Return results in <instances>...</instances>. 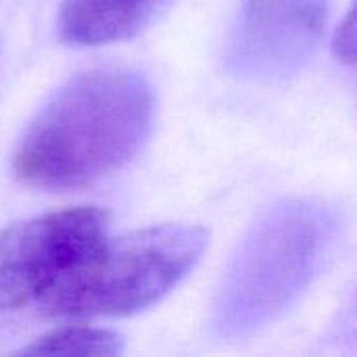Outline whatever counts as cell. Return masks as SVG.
Listing matches in <instances>:
<instances>
[{
  "label": "cell",
  "mask_w": 357,
  "mask_h": 357,
  "mask_svg": "<svg viewBox=\"0 0 357 357\" xmlns=\"http://www.w3.org/2000/svg\"><path fill=\"white\" fill-rule=\"evenodd\" d=\"M151 84L132 69L102 67L63 84L23 132L15 176L33 188L90 186L136 157L153 126Z\"/></svg>",
  "instance_id": "1"
},
{
  "label": "cell",
  "mask_w": 357,
  "mask_h": 357,
  "mask_svg": "<svg viewBox=\"0 0 357 357\" xmlns=\"http://www.w3.org/2000/svg\"><path fill=\"white\" fill-rule=\"evenodd\" d=\"M339 211L316 197L270 207L241 241L215 301L222 337L251 335L282 318L320 276L341 236Z\"/></svg>",
  "instance_id": "2"
},
{
  "label": "cell",
  "mask_w": 357,
  "mask_h": 357,
  "mask_svg": "<svg viewBox=\"0 0 357 357\" xmlns=\"http://www.w3.org/2000/svg\"><path fill=\"white\" fill-rule=\"evenodd\" d=\"M209 230L163 224L102 236L38 299L54 318L132 316L172 293L201 261Z\"/></svg>",
  "instance_id": "3"
},
{
  "label": "cell",
  "mask_w": 357,
  "mask_h": 357,
  "mask_svg": "<svg viewBox=\"0 0 357 357\" xmlns=\"http://www.w3.org/2000/svg\"><path fill=\"white\" fill-rule=\"evenodd\" d=\"M109 213L75 207L19 222L0 232V310H19L40 295L102 236Z\"/></svg>",
  "instance_id": "4"
},
{
  "label": "cell",
  "mask_w": 357,
  "mask_h": 357,
  "mask_svg": "<svg viewBox=\"0 0 357 357\" xmlns=\"http://www.w3.org/2000/svg\"><path fill=\"white\" fill-rule=\"evenodd\" d=\"M331 0H241L226 69L243 82L270 84L297 73L318 50Z\"/></svg>",
  "instance_id": "5"
},
{
  "label": "cell",
  "mask_w": 357,
  "mask_h": 357,
  "mask_svg": "<svg viewBox=\"0 0 357 357\" xmlns=\"http://www.w3.org/2000/svg\"><path fill=\"white\" fill-rule=\"evenodd\" d=\"M174 0H65L59 36L71 46H102L138 36Z\"/></svg>",
  "instance_id": "6"
},
{
  "label": "cell",
  "mask_w": 357,
  "mask_h": 357,
  "mask_svg": "<svg viewBox=\"0 0 357 357\" xmlns=\"http://www.w3.org/2000/svg\"><path fill=\"white\" fill-rule=\"evenodd\" d=\"M123 339L109 328L69 326L36 339L21 349V356H117Z\"/></svg>",
  "instance_id": "7"
},
{
  "label": "cell",
  "mask_w": 357,
  "mask_h": 357,
  "mask_svg": "<svg viewBox=\"0 0 357 357\" xmlns=\"http://www.w3.org/2000/svg\"><path fill=\"white\" fill-rule=\"evenodd\" d=\"M333 46H335V54H337V59L341 63H345V65L356 63V19H354V8H349L345 19L341 21Z\"/></svg>",
  "instance_id": "8"
}]
</instances>
